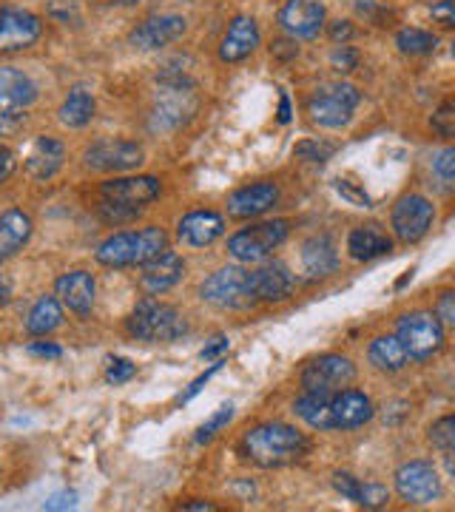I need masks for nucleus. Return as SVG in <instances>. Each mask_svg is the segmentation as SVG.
Here are the masks:
<instances>
[{
  "mask_svg": "<svg viewBox=\"0 0 455 512\" xmlns=\"http://www.w3.org/2000/svg\"><path fill=\"white\" fill-rule=\"evenodd\" d=\"M293 413L313 430H356L373 419V402L362 390L305 393L293 404Z\"/></svg>",
  "mask_w": 455,
  "mask_h": 512,
  "instance_id": "nucleus-1",
  "label": "nucleus"
},
{
  "mask_svg": "<svg viewBox=\"0 0 455 512\" xmlns=\"http://www.w3.org/2000/svg\"><path fill=\"white\" fill-rule=\"evenodd\" d=\"M239 450L256 467L273 470V467H288L302 456H308V439H305V433H299L291 424L268 421V424H259L254 430H248L242 436Z\"/></svg>",
  "mask_w": 455,
  "mask_h": 512,
  "instance_id": "nucleus-2",
  "label": "nucleus"
},
{
  "mask_svg": "<svg viewBox=\"0 0 455 512\" xmlns=\"http://www.w3.org/2000/svg\"><path fill=\"white\" fill-rule=\"evenodd\" d=\"M163 251H168V234L157 225H148L143 231H123L106 239L97 248V262L106 268H131L146 265Z\"/></svg>",
  "mask_w": 455,
  "mask_h": 512,
  "instance_id": "nucleus-3",
  "label": "nucleus"
},
{
  "mask_svg": "<svg viewBox=\"0 0 455 512\" xmlns=\"http://www.w3.org/2000/svg\"><path fill=\"white\" fill-rule=\"evenodd\" d=\"M128 333L137 336L140 342H174L188 333V322L177 308L148 296L140 299L128 316Z\"/></svg>",
  "mask_w": 455,
  "mask_h": 512,
  "instance_id": "nucleus-4",
  "label": "nucleus"
},
{
  "mask_svg": "<svg viewBox=\"0 0 455 512\" xmlns=\"http://www.w3.org/2000/svg\"><path fill=\"white\" fill-rule=\"evenodd\" d=\"M202 299L214 308L225 311H248L256 305L254 288H251V274L245 268H219L202 282Z\"/></svg>",
  "mask_w": 455,
  "mask_h": 512,
  "instance_id": "nucleus-5",
  "label": "nucleus"
},
{
  "mask_svg": "<svg viewBox=\"0 0 455 512\" xmlns=\"http://www.w3.org/2000/svg\"><path fill=\"white\" fill-rule=\"evenodd\" d=\"M362 94L350 83H325L319 86L308 103L310 120L322 128H342L353 120V111L359 106Z\"/></svg>",
  "mask_w": 455,
  "mask_h": 512,
  "instance_id": "nucleus-6",
  "label": "nucleus"
},
{
  "mask_svg": "<svg viewBox=\"0 0 455 512\" xmlns=\"http://www.w3.org/2000/svg\"><path fill=\"white\" fill-rule=\"evenodd\" d=\"M291 234V222L271 220L256 222L251 228H242L239 234L228 239V254L237 262H262L288 239Z\"/></svg>",
  "mask_w": 455,
  "mask_h": 512,
  "instance_id": "nucleus-7",
  "label": "nucleus"
},
{
  "mask_svg": "<svg viewBox=\"0 0 455 512\" xmlns=\"http://www.w3.org/2000/svg\"><path fill=\"white\" fill-rule=\"evenodd\" d=\"M396 339L413 362H427L444 348V325L433 313H407L399 319Z\"/></svg>",
  "mask_w": 455,
  "mask_h": 512,
  "instance_id": "nucleus-8",
  "label": "nucleus"
},
{
  "mask_svg": "<svg viewBox=\"0 0 455 512\" xmlns=\"http://www.w3.org/2000/svg\"><path fill=\"white\" fill-rule=\"evenodd\" d=\"M396 490L407 501V504H416V507H424V504H433L441 498L444 487H441V476L433 464L427 461H407L396 470Z\"/></svg>",
  "mask_w": 455,
  "mask_h": 512,
  "instance_id": "nucleus-9",
  "label": "nucleus"
},
{
  "mask_svg": "<svg viewBox=\"0 0 455 512\" xmlns=\"http://www.w3.org/2000/svg\"><path fill=\"white\" fill-rule=\"evenodd\" d=\"M356 379V367L347 356H319L302 370V387L305 393H336L345 390L347 384Z\"/></svg>",
  "mask_w": 455,
  "mask_h": 512,
  "instance_id": "nucleus-10",
  "label": "nucleus"
},
{
  "mask_svg": "<svg viewBox=\"0 0 455 512\" xmlns=\"http://www.w3.org/2000/svg\"><path fill=\"white\" fill-rule=\"evenodd\" d=\"M436 220V208H433V202L427 200V197H419V194H407V197H401L396 202V208H393V231H396V237L404 242V245H413V242H419L427 231H430V225Z\"/></svg>",
  "mask_w": 455,
  "mask_h": 512,
  "instance_id": "nucleus-11",
  "label": "nucleus"
},
{
  "mask_svg": "<svg viewBox=\"0 0 455 512\" xmlns=\"http://www.w3.org/2000/svg\"><path fill=\"white\" fill-rule=\"evenodd\" d=\"M40 18L18 9V6H3L0 9V52L9 55V52H23L29 46H35L40 40Z\"/></svg>",
  "mask_w": 455,
  "mask_h": 512,
  "instance_id": "nucleus-12",
  "label": "nucleus"
},
{
  "mask_svg": "<svg viewBox=\"0 0 455 512\" xmlns=\"http://www.w3.org/2000/svg\"><path fill=\"white\" fill-rule=\"evenodd\" d=\"M143 148L128 140H100L91 148H86L83 160L91 171H131L137 165H143Z\"/></svg>",
  "mask_w": 455,
  "mask_h": 512,
  "instance_id": "nucleus-13",
  "label": "nucleus"
},
{
  "mask_svg": "<svg viewBox=\"0 0 455 512\" xmlns=\"http://www.w3.org/2000/svg\"><path fill=\"white\" fill-rule=\"evenodd\" d=\"M157 197H160L157 177H120V180L103 183L100 188V202L123 205V208H134V211H143V205L154 202Z\"/></svg>",
  "mask_w": 455,
  "mask_h": 512,
  "instance_id": "nucleus-14",
  "label": "nucleus"
},
{
  "mask_svg": "<svg viewBox=\"0 0 455 512\" xmlns=\"http://www.w3.org/2000/svg\"><path fill=\"white\" fill-rule=\"evenodd\" d=\"M37 100V86L29 74L12 66H0V120L15 117Z\"/></svg>",
  "mask_w": 455,
  "mask_h": 512,
  "instance_id": "nucleus-15",
  "label": "nucleus"
},
{
  "mask_svg": "<svg viewBox=\"0 0 455 512\" xmlns=\"http://www.w3.org/2000/svg\"><path fill=\"white\" fill-rule=\"evenodd\" d=\"M279 26L293 37L310 40L325 26V6L316 0H288L279 12Z\"/></svg>",
  "mask_w": 455,
  "mask_h": 512,
  "instance_id": "nucleus-16",
  "label": "nucleus"
},
{
  "mask_svg": "<svg viewBox=\"0 0 455 512\" xmlns=\"http://www.w3.org/2000/svg\"><path fill=\"white\" fill-rule=\"evenodd\" d=\"M182 35H185V18H180V15H157V18L143 20L131 32V46L140 49V52H154V49H163L168 43H174Z\"/></svg>",
  "mask_w": 455,
  "mask_h": 512,
  "instance_id": "nucleus-17",
  "label": "nucleus"
},
{
  "mask_svg": "<svg viewBox=\"0 0 455 512\" xmlns=\"http://www.w3.org/2000/svg\"><path fill=\"white\" fill-rule=\"evenodd\" d=\"M143 274H140V285L148 296H160V293L171 291L182 276H185V262L180 254L174 251H163L160 256H154L151 262L140 265Z\"/></svg>",
  "mask_w": 455,
  "mask_h": 512,
  "instance_id": "nucleus-18",
  "label": "nucleus"
},
{
  "mask_svg": "<svg viewBox=\"0 0 455 512\" xmlns=\"http://www.w3.org/2000/svg\"><path fill=\"white\" fill-rule=\"evenodd\" d=\"M55 291L57 302L63 308H69L77 316H89L91 305H94V293H97V282L89 271H69L57 279Z\"/></svg>",
  "mask_w": 455,
  "mask_h": 512,
  "instance_id": "nucleus-19",
  "label": "nucleus"
},
{
  "mask_svg": "<svg viewBox=\"0 0 455 512\" xmlns=\"http://www.w3.org/2000/svg\"><path fill=\"white\" fill-rule=\"evenodd\" d=\"M251 274V288H254L256 302H282L293 291V274L282 262H265L248 271Z\"/></svg>",
  "mask_w": 455,
  "mask_h": 512,
  "instance_id": "nucleus-20",
  "label": "nucleus"
},
{
  "mask_svg": "<svg viewBox=\"0 0 455 512\" xmlns=\"http://www.w3.org/2000/svg\"><path fill=\"white\" fill-rule=\"evenodd\" d=\"M222 231H225V220L214 211H191L177 225V237L188 248H208L222 237Z\"/></svg>",
  "mask_w": 455,
  "mask_h": 512,
  "instance_id": "nucleus-21",
  "label": "nucleus"
},
{
  "mask_svg": "<svg viewBox=\"0 0 455 512\" xmlns=\"http://www.w3.org/2000/svg\"><path fill=\"white\" fill-rule=\"evenodd\" d=\"M32 231H35V225H32V217L26 211L9 208L0 214V265L9 262L12 256H18L29 245Z\"/></svg>",
  "mask_w": 455,
  "mask_h": 512,
  "instance_id": "nucleus-22",
  "label": "nucleus"
},
{
  "mask_svg": "<svg viewBox=\"0 0 455 512\" xmlns=\"http://www.w3.org/2000/svg\"><path fill=\"white\" fill-rule=\"evenodd\" d=\"M256 46H259L256 20L239 15V18L231 20L228 32H225L222 43H219V57L225 63H239V60H245L248 55H254Z\"/></svg>",
  "mask_w": 455,
  "mask_h": 512,
  "instance_id": "nucleus-23",
  "label": "nucleus"
},
{
  "mask_svg": "<svg viewBox=\"0 0 455 512\" xmlns=\"http://www.w3.org/2000/svg\"><path fill=\"white\" fill-rule=\"evenodd\" d=\"M276 200H279V188L273 183L245 185L228 197V211L239 220H248V217H259V214L271 211Z\"/></svg>",
  "mask_w": 455,
  "mask_h": 512,
  "instance_id": "nucleus-24",
  "label": "nucleus"
},
{
  "mask_svg": "<svg viewBox=\"0 0 455 512\" xmlns=\"http://www.w3.org/2000/svg\"><path fill=\"white\" fill-rule=\"evenodd\" d=\"M63 160H66V148L55 137H40L29 157H26V171L32 180H52L57 171L63 168Z\"/></svg>",
  "mask_w": 455,
  "mask_h": 512,
  "instance_id": "nucleus-25",
  "label": "nucleus"
},
{
  "mask_svg": "<svg viewBox=\"0 0 455 512\" xmlns=\"http://www.w3.org/2000/svg\"><path fill=\"white\" fill-rule=\"evenodd\" d=\"M393 251V239L382 231V225H362L353 228L347 237V254L356 262H370L376 256H384Z\"/></svg>",
  "mask_w": 455,
  "mask_h": 512,
  "instance_id": "nucleus-26",
  "label": "nucleus"
},
{
  "mask_svg": "<svg viewBox=\"0 0 455 512\" xmlns=\"http://www.w3.org/2000/svg\"><path fill=\"white\" fill-rule=\"evenodd\" d=\"M302 265H305V274L310 279H322V276H330L339 265V256H336V245L333 239L319 234V237H310L305 245H302Z\"/></svg>",
  "mask_w": 455,
  "mask_h": 512,
  "instance_id": "nucleus-27",
  "label": "nucleus"
},
{
  "mask_svg": "<svg viewBox=\"0 0 455 512\" xmlns=\"http://www.w3.org/2000/svg\"><path fill=\"white\" fill-rule=\"evenodd\" d=\"M60 325H63V305L57 302V296H40L26 316V330L32 336H49Z\"/></svg>",
  "mask_w": 455,
  "mask_h": 512,
  "instance_id": "nucleus-28",
  "label": "nucleus"
},
{
  "mask_svg": "<svg viewBox=\"0 0 455 512\" xmlns=\"http://www.w3.org/2000/svg\"><path fill=\"white\" fill-rule=\"evenodd\" d=\"M367 356H370V365L376 367V370H382V373H399L410 362L396 336H379V339H373Z\"/></svg>",
  "mask_w": 455,
  "mask_h": 512,
  "instance_id": "nucleus-29",
  "label": "nucleus"
},
{
  "mask_svg": "<svg viewBox=\"0 0 455 512\" xmlns=\"http://www.w3.org/2000/svg\"><path fill=\"white\" fill-rule=\"evenodd\" d=\"M91 117H94V97L86 89L77 86L63 100V106H60V123L69 128H83L89 126Z\"/></svg>",
  "mask_w": 455,
  "mask_h": 512,
  "instance_id": "nucleus-30",
  "label": "nucleus"
},
{
  "mask_svg": "<svg viewBox=\"0 0 455 512\" xmlns=\"http://www.w3.org/2000/svg\"><path fill=\"white\" fill-rule=\"evenodd\" d=\"M396 46L404 55H430V52H436L438 37L424 32V29L410 26V29H401L399 35H396Z\"/></svg>",
  "mask_w": 455,
  "mask_h": 512,
  "instance_id": "nucleus-31",
  "label": "nucleus"
},
{
  "mask_svg": "<svg viewBox=\"0 0 455 512\" xmlns=\"http://www.w3.org/2000/svg\"><path fill=\"white\" fill-rule=\"evenodd\" d=\"M350 501L364 507V510H382L384 504L390 501V493H387V487H382V484H364V481L356 478V487H353Z\"/></svg>",
  "mask_w": 455,
  "mask_h": 512,
  "instance_id": "nucleus-32",
  "label": "nucleus"
},
{
  "mask_svg": "<svg viewBox=\"0 0 455 512\" xmlns=\"http://www.w3.org/2000/svg\"><path fill=\"white\" fill-rule=\"evenodd\" d=\"M427 439H430V444H433L436 450H441L444 456H447V453H453V447H455V419L453 416H444V419H438L436 424L430 427Z\"/></svg>",
  "mask_w": 455,
  "mask_h": 512,
  "instance_id": "nucleus-33",
  "label": "nucleus"
},
{
  "mask_svg": "<svg viewBox=\"0 0 455 512\" xmlns=\"http://www.w3.org/2000/svg\"><path fill=\"white\" fill-rule=\"evenodd\" d=\"M231 419H234V404H222L217 413H214V416H211V419L205 421L200 430H197V441H200V444L211 441Z\"/></svg>",
  "mask_w": 455,
  "mask_h": 512,
  "instance_id": "nucleus-34",
  "label": "nucleus"
},
{
  "mask_svg": "<svg viewBox=\"0 0 455 512\" xmlns=\"http://www.w3.org/2000/svg\"><path fill=\"white\" fill-rule=\"evenodd\" d=\"M433 131H436L441 140H450L455 134V109L450 100L433 114Z\"/></svg>",
  "mask_w": 455,
  "mask_h": 512,
  "instance_id": "nucleus-35",
  "label": "nucleus"
},
{
  "mask_svg": "<svg viewBox=\"0 0 455 512\" xmlns=\"http://www.w3.org/2000/svg\"><path fill=\"white\" fill-rule=\"evenodd\" d=\"M333 151H336V148L328 146V143L305 140V143H299V146H296V157H302V160H308V163H325Z\"/></svg>",
  "mask_w": 455,
  "mask_h": 512,
  "instance_id": "nucleus-36",
  "label": "nucleus"
},
{
  "mask_svg": "<svg viewBox=\"0 0 455 512\" xmlns=\"http://www.w3.org/2000/svg\"><path fill=\"white\" fill-rule=\"evenodd\" d=\"M433 171H436V177L444 185H453L455 180V151L453 148H444L441 154H436V160H433Z\"/></svg>",
  "mask_w": 455,
  "mask_h": 512,
  "instance_id": "nucleus-37",
  "label": "nucleus"
},
{
  "mask_svg": "<svg viewBox=\"0 0 455 512\" xmlns=\"http://www.w3.org/2000/svg\"><path fill=\"white\" fill-rule=\"evenodd\" d=\"M433 316H436L441 325H455V293L444 291L438 296L436 308H433Z\"/></svg>",
  "mask_w": 455,
  "mask_h": 512,
  "instance_id": "nucleus-38",
  "label": "nucleus"
},
{
  "mask_svg": "<svg viewBox=\"0 0 455 512\" xmlns=\"http://www.w3.org/2000/svg\"><path fill=\"white\" fill-rule=\"evenodd\" d=\"M430 15L436 23H441L444 29L455 26V0H433L430 3Z\"/></svg>",
  "mask_w": 455,
  "mask_h": 512,
  "instance_id": "nucleus-39",
  "label": "nucleus"
},
{
  "mask_svg": "<svg viewBox=\"0 0 455 512\" xmlns=\"http://www.w3.org/2000/svg\"><path fill=\"white\" fill-rule=\"evenodd\" d=\"M330 63H333L339 72H353L356 63H359V55H356L347 43H342V46H336V52L330 55Z\"/></svg>",
  "mask_w": 455,
  "mask_h": 512,
  "instance_id": "nucleus-40",
  "label": "nucleus"
},
{
  "mask_svg": "<svg viewBox=\"0 0 455 512\" xmlns=\"http://www.w3.org/2000/svg\"><path fill=\"white\" fill-rule=\"evenodd\" d=\"M134 373H137V367L131 365L128 359H111L106 379H109L111 384H123V382H128V379H131Z\"/></svg>",
  "mask_w": 455,
  "mask_h": 512,
  "instance_id": "nucleus-41",
  "label": "nucleus"
},
{
  "mask_svg": "<svg viewBox=\"0 0 455 512\" xmlns=\"http://www.w3.org/2000/svg\"><path fill=\"white\" fill-rule=\"evenodd\" d=\"M336 191H339L347 202H353L356 208H370V197L364 194L362 188H356L353 183H347V180H336Z\"/></svg>",
  "mask_w": 455,
  "mask_h": 512,
  "instance_id": "nucleus-42",
  "label": "nucleus"
},
{
  "mask_svg": "<svg viewBox=\"0 0 455 512\" xmlns=\"http://www.w3.org/2000/svg\"><path fill=\"white\" fill-rule=\"evenodd\" d=\"M222 365H225L222 359H214V362H211V367H208V370H205L202 376H197V379L191 382V387H188V390L182 393L180 402H191V399H194V396L200 393L202 387H205V382H208V379H211V376H214V373H217V370H219V367H222Z\"/></svg>",
  "mask_w": 455,
  "mask_h": 512,
  "instance_id": "nucleus-43",
  "label": "nucleus"
},
{
  "mask_svg": "<svg viewBox=\"0 0 455 512\" xmlns=\"http://www.w3.org/2000/svg\"><path fill=\"white\" fill-rule=\"evenodd\" d=\"M18 168V160H15V151L6 146H0V183H6Z\"/></svg>",
  "mask_w": 455,
  "mask_h": 512,
  "instance_id": "nucleus-44",
  "label": "nucleus"
},
{
  "mask_svg": "<svg viewBox=\"0 0 455 512\" xmlns=\"http://www.w3.org/2000/svg\"><path fill=\"white\" fill-rule=\"evenodd\" d=\"M72 507H77V493H57L43 504V510H72Z\"/></svg>",
  "mask_w": 455,
  "mask_h": 512,
  "instance_id": "nucleus-45",
  "label": "nucleus"
},
{
  "mask_svg": "<svg viewBox=\"0 0 455 512\" xmlns=\"http://www.w3.org/2000/svg\"><path fill=\"white\" fill-rule=\"evenodd\" d=\"M228 350V339L225 336H217V339H211V345H205L202 350V359L205 362H214V359H222V353Z\"/></svg>",
  "mask_w": 455,
  "mask_h": 512,
  "instance_id": "nucleus-46",
  "label": "nucleus"
},
{
  "mask_svg": "<svg viewBox=\"0 0 455 512\" xmlns=\"http://www.w3.org/2000/svg\"><path fill=\"white\" fill-rule=\"evenodd\" d=\"M353 37V26H350V20H336L333 26H330V40H336V43H347Z\"/></svg>",
  "mask_w": 455,
  "mask_h": 512,
  "instance_id": "nucleus-47",
  "label": "nucleus"
},
{
  "mask_svg": "<svg viewBox=\"0 0 455 512\" xmlns=\"http://www.w3.org/2000/svg\"><path fill=\"white\" fill-rule=\"evenodd\" d=\"M29 353H35V356H46V359H60L63 356V348H57V345H43V342H35L32 348H29Z\"/></svg>",
  "mask_w": 455,
  "mask_h": 512,
  "instance_id": "nucleus-48",
  "label": "nucleus"
},
{
  "mask_svg": "<svg viewBox=\"0 0 455 512\" xmlns=\"http://www.w3.org/2000/svg\"><path fill=\"white\" fill-rule=\"evenodd\" d=\"M296 52H299V49H296L293 43H288V40H276V43H273V46H271V55L293 57V55H296Z\"/></svg>",
  "mask_w": 455,
  "mask_h": 512,
  "instance_id": "nucleus-49",
  "label": "nucleus"
},
{
  "mask_svg": "<svg viewBox=\"0 0 455 512\" xmlns=\"http://www.w3.org/2000/svg\"><path fill=\"white\" fill-rule=\"evenodd\" d=\"M182 510L188 512H214L217 507L211 504V501H194V504H182Z\"/></svg>",
  "mask_w": 455,
  "mask_h": 512,
  "instance_id": "nucleus-50",
  "label": "nucleus"
},
{
  "mask_svg": "<svg viewBox=\"0 0 455 512\" xmlns=\"http://www.w3.org/2000/svg\"><path fill=\"white\" fill-rule=\"evenodd\" d=\"M291 120V106H288V97H282V106H279V123H288Z\"/></svg>",
  "mask_w": 455,
  "mask_h": 512,
  "instance_id": "nucleus-51",
  "label": "nucleus"
},
{
  "mask_svg": "<svg viewBox=\"0 0 455 512\" xmlns=\"http://www.w3.org/2000/svg\"><path fill=\"white\" fill-rule=\"evenodd\" d=\"M6 299H9V282L0 279V302H6Z\"/></svg>",
  "mask_w": 455,
  "mask_h": 512,
  "instance_id": "nucleus-52",
  "label": "nucleus"
},
{
  "mask_svg": "<svg viewBox=\"0 0 455 512\" xmlns=\"http://www.w3.org/2000/svg\"><path fill=\"white\" fill-rule=\"evenodd\" d=\"M114 3H123V6H131V3H140V0H114Z\"/></svg>",
  "mask_w": 455,
  "mask_h": 512,
  "instance_id": "nucleus-53",
  "label": "nucleus"
}]
</instances>
